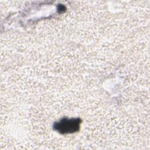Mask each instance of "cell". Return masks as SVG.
<instances>
[{"instance_id":"1","label":"cell","mask_w":150,"mask_h":150,"mask_svg":"<svg viewBox=\"0 0 150 150\" xmlns=\"http://www.w3.org/2000/svg\"><path fill=\"white\" fill-rule=\"evenodd\" d=\"M79 119H65L57 123L54 127L56 128V129L59 130L62 133L71 132H74L79 129Z\"/></svg>"}]
</instances>
